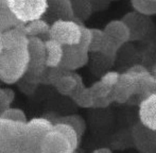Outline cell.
<instances>
[{
  "instance_id": "9",
  "label": "cell",
  "mask_w": 156,
  "mask_h": 153,
  "mask_svg": "<svg viewBox=\"0 0 156 153\" xmlns=\"http://www.w3.org/2000/svg\"><path fill=\"white\" fill-rule=\"evenodd\" d=\"M89 52L80 49L78 46L64 47V58L61 67L70 73L84 67L88 63Z\"/></svg>"
},
{
  "instance_id": "18",
  "label": "cell",
  "mask_w": 156,
  "mask_h": 153,
  "mask_svg": "<svg viewBox=\"0 0 156 153\" xmlns=\"http://www.w3.org/2000/svg\"><path fill=\"white\" fill-rule=\"evenodd\" d=\"M56 91L63 96H67V97H71L73 93L78 88V83L73 76V73H69L67 76H63L60 81L55 84L54 86Z\"/></svg>"
},
{
  "instance_id": "33",
  "label": "cell",
  "mask_w": 156,
  "mask_h": 153,
  "mask_svg": "<svg viewBox=\"0 0 156 153\" xmlns=\"http://www.w3.org/2000/svg\"><path fill=\"white\" fill-rule=\"evenodd\" d=\"M4 52V46H3V41H2V34H0V55Z\"/></svg>"
},
{
  "instance_id": "21",
  "label": "cell",
  "mask_w": 156,
  "mask_h": 153,
  "mask_svg": "<svg viewBox=\"0 0 156 153\" xmlns=\"http://www.w3.org/2000/svg\"><path fill=\"white\" fill-rule=\"evenodd\" d=\"M54 129L58 130L61 133H63V134L65 135L66 138L69 141L73 152L76 153V149H78V147L80 146V143H81V138H80V136H79L78 132H76L71 126L66 124V123H62V122H56V123H54Z\"/></svg>"
},
{
  "instance_id": "20",
  "label": "cell",
  "mask_w": 156,
  "mask_h": 153,
  "mask_svg": "<svg viewBox=\"0 0 156 153\" xmlns=\"http://www.w3.org/2000/svg\"><path fill=\"white\" fill-rule=\"evenodd\" d=\"M70 98L80 108L90 109L94 105V96L91 94L89 87H85V88L82 89H76Z\"/></svg>"
},
{
  "instance_id": "14",
  "label": "cell",
  "mask_w": 156,
  "mask_h": 153,
  "mask_svg": "<svg viewBox=\"0 0 156 153\" xmlns=\"http://www.w3.org/2000/svg\"><path fill=\"white\" fill-rule=\"evenodd\" d=\"M46 43V65L47 68H55L60 67L64 58V46L58 44L53 39H48Z\"/></svg>"
},
{
  "instance_id": "12",
  "label": "cell",
  "mask_w": 156,
  "mask_h": 153,
  "mask_svg": "<svg viewBox=\"0 0 156 153\" xmlns=\"http://www.w3.org/2000/svg\"><path fill=\"white\" fill-rule=\"evenodd\" d=\"M122 20L124 21L125 25L129 27V31H131V41H135V39L142 37L148 32V26L150 23L149 17L138 14L135 11L125 14L122 17Z\"/></svg>"
},
{
  "instance_id": "3",
  "label": "cell",
  "mask_w": 156,
  "mask_h": 153,
  "mask_svg": "<svg viewBox=\"0 0 156 153\" xmlns=\"http://www.w3.org/2000/svg\"><path fill=\"white\" fill-rule=\"evenodd\" d=\"M9 10L23 26L41 19L49 10L46 0H6Z\"/></svg>"
},
{
  "instance_id": "34",
  "label": "cell",
  "mask_w": 156,
  "mask_h": 153,
  "mask_svg": "<svg viewBox=\"0 0 156 153\" xmlns=\"http://www.w3.org/2000/svg\"><path fill=\"white\" fill-rule=\"evenodd\" d=\"M6 5V0H0V9L4 8Z\"/></svg>"
},
{
  "instance_id": "29",
  "label": "cell",
  "mask_w": 156,
  "mask_h": 153,
  "mask_svg": "<svg viewBox=\"0 0 156 153\" xmlns=\"http://www.w3.org/2000/svg\"><path fill=\"white\" fill-rule=\"evenodd\" d=\"M112 93H113V91H112ZM113 102H115L114 101L113 94H111V96L106 98H94L93 109H105L111 103H113Z\"/></svg>"
},
{
  "instance_id": "6",
  "label": "cell",
  "mask_w": 156,
  "mask_h": 153,
  "mask_svg": "<svg viewBox=\"0 0 156 153\" xmlns=\"http://www.w3.org/2000/svg\"><path fill=\"white\" fill-rule=\"evenodd\" d=\"M132 139L140 153H156V131L138 122L132 129Z\"/></svg>"
},
{
  "instance_id": "30",
  "label": "cell",
  "mask_w": 156,
  "mask_h": 153,
  "mask_svg": "<svg viewBox=\"0 0 156 153\" xmlns=\"http://www.w3.org/2000/svg\"><path fill=\"white\" fill-rule=\"evenodd\" d=\"M9 108H11V105L8 102L5 91H4V88H1V87H0V117H1L2 113Z\"/></svg>"
},
{
  "instance_id": "7",
  "label": "cell",
  "mask_w": 156,
  "mask_h": 153,
  "mask_svg": "<svg viewBox=\"0 0 156 153\" xmlns=\"http://www.w3.org/2000/svg\"><path fill=\"white\" fill-rule=\"evenodd\" d=\"M138 82L136 79L129 73H123L120 75L117 85L113 88L114 101L117 103H125L133 96H137Z\"/></svg>"
},
{
  "instance_id": "24",
  "label": "cell",
  "mask_w": 156,
  "mask_h": 153,
  "mask_svg": "<svg viewBox=\"0 0 156 153\" xmlns=\"http://www.w3.org/2000/svg\"><path fill=\"white\" fill-rule=\"evenodd\" d=\"M27 123L30 129L43 135H46L54 128L53 121L46 117H33L32 119L28 120Z\"/></svg>"
},
{
  "instance_id": "11",
  "label": "cell",
  "mask_w": 156,
  "mask_h": 153,
  "mask_svg": "<svg viewBox=\"0 0 156 153\" xmlns=\"http://www.w3.org/2000/svg\"><path fill=\"white\" fill-rule=\"evenodd\" d=\"M138 116L142 126L156 131V95H151L140 101Z\"/></svg>"
},
{
  "instance_id": "36",
  "label": "cell",
  "mask_w": 156,
  "mask_h": 153,
  "mask_svg": "<svg viewBox=\"0 0 156 153\" xmlns=\"http://www.w3.org/2000/svg\"><path fill=\"white\" fill-rule=\"evenodd\" d=\"M91 153H94V152H91Z\"/></svg>"
},
{
  "instance_id": "26",
  "label": "cell",
  "mask_w": 156,
  "mask_h": 153,
  "mask_svg": "<svg viewBox=\"0 0 156 153\" xmlns=\"http://www.w3.org/2000/svg\"><path fill=\"white\" fill-rule=\"evenodd\" d=\"M89 89H90L91 94L94 98H106L109 97L113 91V88L107 85H105L104 83H102L100 80L97 81V82L93 83V84L89 86Z\"/></svg>"
},
{
  "instance_id": "8",
  "label": "cell",
  "mask_w": 156,
  "mask_h": 153,
  "mask_svg": "<svg viewBox=\"0 0 156 153\" xmlns=\"http://www.w3.org/2000/svg\"><path fill=\"white\" fill-rule=\"evenodd\" d=\"M41 151L43 153H74L65 135L54 128L44 137Z\"/></svg>"
},
{
  "instance_id": "16",
  "label": "cell",
  "mask_w": 156,
  "mask_h": 153,
  "mask_svg": "<svg viewBox=\"0 0 156 153\" xmlns=\"http://www.w3.org/2000/svg\"><path fill=\"white\" fill-rule=\"evenodd\" d=\"M19 27H25V26L19 23L16 17L12 14V12L9 10L8 4L4 8L0 9V34H3L9 30Z\"/></svg>"
},
{
  "instance_id": "22",
  "label": "cell",
  "mask_w": 156,
  "mask_h": 153,
  "mask_svg": "<svg viewBox=\"0 0 156 153\" xmlns=\"http://www.w3.org/2000/svg\"><path fill=\"white\" fill-rule=\"evenodd\" d=\"M91 31H93V39H91L90 48H89V53L90 52L102 53L107 41H108V36L104 32V30L91 28Z\"/></svg>"
},
{
  "instance_id": "5",
  "label": "cell",
  "mask_w": 156,
  "mask_h": 153,
  "mask_svg": "<svg viewBox=\"0 0 156 153\" xmlns=\"http://www.w3.org/2000/svg\"><path fill=\"white\" fill-rule=\"evenodd\" d=\"M84 23L78 20H54L51 23L50 39L58 41L64 47L76 46L82 38V27Z\"/></svg>"
},
{
  "instance_id": "25",
  "label": "cell",
  "mask_w": 156,
  "mask_h": 153,
  "mask_svg": "<svg viewBox=\"0 0 156 153\" xmlns=\"http://www.w3.org/2000/svg\"><path fill=\"white\" fill-rule=\"evenodd\" d=\"M1 119H5V120H11V121H15V122H23V123H27L28 122V118L26 113L23 112L21 109L18 108H9L2 113L1 115Z\"/></svg>"
},
{
  "instance_id": "23",
  "label": "cell",
  "mask_w": 156,
  "mask_h": 153,
  "mask_svg": "<svg viewBox=\"0 0 156 153\" xmlns=\"http://www.w3.org/2000/svg\"><path fill=\"white\" fill-rule=\"evenodd\" d=\"M131 5L136 13L146 17L156 15V0H132Z\"/></svg>"
},
{
  "instance_id": "27",
  "label": "cell",
  "mask_w": 156,
  "mask_h": 153,
  "mask_svg": "<svg viewBox=\"0 0 156 153\" xmlns=\"http://www.w3.org/2000/svg\"><path fill=\"white\" fill-rule=\"evenodd\" d=\"M91 39H93V31H91V28H88L84 25L82 27V38H81L80 44L76 46H78L80 49L84 50V51H86V52H89Z\"/></svg>"
},
{
  "instance_id": "28",
  "label": "cell",
  "mask_w": 156,
  "mask_h": 153,
  "mask_svg": "<svg viewBox=\"0 0 156 153\" xmlns=\"http://www.w3.org/2000/svg\"><path fill=\"white\" fill-rule=\"evenodd\" d=\"M120 75L121 73H117V71H107V73H105L104 75L101 76L100 81L102 83H104L105 85H107V86L114 88L117 85L118 81H119Z\"/></svg>"
},
{
  "instance_id": "17",
  "label": "cell",
  "mask_w": 156,
  "mask_h": 153,
  "mask_svg": "<svg viewBox=\"0 0 156 153\" xmlns=\"http://www.w3.org/2000/svg\"><path fill=\"white\" fill-rule=\"evenodd\" d=\"M71 2H72V8H73V13H74V20L84 23L93 14L94 6L91 1L76 0V1H71Z\"/></svg>"
},
{
  "instance_id": "1",
  "label": "cell",
  "mask_w": 156,
  "mask_h": 153,
  "mask_svg": "<svg viewBox=\"0 0 156 153\" xmlns=\"http://www.w3.org/2000/svg\"><path fill=\"white\" fill-rule=\"evenodd\" d=\"M44 137L28 123L0 118V153H43Z\"/></svg>"
},
{
  "instance_id": "35",
  "label": "cell",
  "mask_w": 156,
  "mask_h": 153,
  "mask_svg": "<svg viewBox=\"0 0 156 153\" xmlns=\"http://www.w3.org/2000/svg\"><path fill=\"white\" fill-rule=\"evenodd\" d=\"M151 73L156 78V63L154 64V66H153V69H152V71H151Z\"/></svg>"
},
{
  "instance_id": "19",
  "label": "cell",
  "mask_w": 156,
  "mask_h": 153,
  "mask_svg": "<svg viewBox=\"0 0 156 153\" xmlns=\"http://www.w3.org/2000/svg\"><path fill=\"white\" fill-rule=\"evenodd\" d=\"M56 122H62V123L71 126L78 132L81 139H82L83 135H84L85 131H86V122H85L84 118L79 115H67L62 116V117H58L55 122H53V123H56Z\"/></svg>"
},
{
  "instance_id": "10",
  "label": "cell",
  "mask_w": 156,
  "mask_h": 153,
  "mask_svg": "<svg viewBox=\"0 0 156 153\" xmlns=\"http://www.w3.org/2000/svg\"><path fill=\"white\" fill-rule=\"evenodd\" d=\"M4 50L13 51V50L28 49L29 45V36L26 34L25 27L14 28L2 34Z\"/></svg>"
},
{
  "instance_id": "2",
  "label": "cell",
  "mask_w": 156,
  "mask_h": 153,
  "mask_svg": "<svg viewBox=\"0 0 156 153\" xmlns=\"http://www.w3.org/2000/svg\"><path fill=\"white\" fill-rule=\"evenodd\" d=\"M29 52L28 49L4 50L0 55V81L4 84H15L27 76L29 71Z\"/></svg>"
},
{
  "instance_id": "32",
  "label": "cell",
  "mask_w": 156,
  "mask_h": 153,
  "mask_svg": "<svg viewBox=\"0 0 156 153\" xmlns=\"http://www.w3.org/2000/svg\"><path fill=\"white\" fill-rule=\"evenodd\" d=\"M94 153H113L109 148H99V149H96L93 151Z\"/></svg>"
},
{
  "instance_id": "15",
  "label": "cell",
  "mask_w": 156,
  "mask_h": 153,
  "mask_svg": "<svg viewBox=\"0 0 156 153\" xmlns=\"http://www.w3.org/2000/svg\"><path fill=\"white\" fill-rule=\"evenodd\" d=\"M50 29L51 25L43 18L34 20L25 26V32L29 37H38L45 41L50 39Z\"/></svg>"
},
{
  "instance_id": "31",
  "label": "cell",
  "mask_w": 156,
  "mask_h": 153,
  "mask_svg": "<svg viewBox=\"0 0 156 153\" xmlns=\"http://www.w3.org/2000/svg\"><path fill=\"white\" fill-rule=\"evenodd\" d=\"M5 91V95H6V98H8V102L9 104H12V102L14 101L15 99V91H13L12 88H4Z\"/></svg>"
},
{
  "instance_id": "13",
  "label": "cell",
  "mask_w": 156,
  "mask_h": 153,
  "mask_svg": "<svg viewBox=\"0 0 156 153\" xmlns=\"http://www.w3.org/2000/svg\"><path fill=\"white\" fill-rule=\"evenodd\" d=\"M103 30L120 47L127 41H131V31L122 19H116V20L109 21Z\"/></svg>"
},
{
  "instance_id": "4",
  "label": "cell",
  "mask_w": 156,
  "mask_h": 153,
  "mask_svg": "<svg viewBox=\"0 0 156 153\" xmlns=\"http://www.w3.org/2000/svg\"><path fill=\"white\" fill-rule=\"evenodd\" d=\"M28 52H29V71L25 76L30 84H38L39 78L47 69L46 65V43L41 38L29 37V45H28Z\"/></svg>"
}]
</instances>
